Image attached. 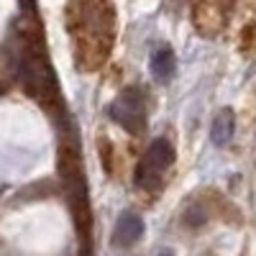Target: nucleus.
I'll use <instances>...</instances> for the list:
<instances>
[{
  "instance_id": "obj_6",
  "label": "nucleus",
  "mask_w": 256,
  "mask_h": 256,
  "mask_svg": "<svg viewBox=\"0 0 256 256\" xmlns=\"http://www.w3.org/2000/svg\"><path fill=\"white\" fill-rule=\"evenodd\" d=\"M24 3H26V6H31V0H24Z\"/></svg>"
},
{
  "instance_id": "obj_4",
  "label": "nucleus",
  "mask_w": 256,
  "mask_h": 256,
  "mask_svg": "<svg viewBox=\"0 0 256 256\" xmlns=\"http://www.w3.org/2000/svg\"><path fill=\"white\" fill-rule=\"evenodd\" d=\"M233 131H236V120H233L230 110H220L216 118H212V128H210V138L216 146H226L233 138Z\"/></svg>"
},
{
  "instance_id": "obj_3",
  "label": "nucleus",
  "mask_w": 256,
  "mask_h": 256,
  "mask_svg": "<svg viewBox=\"0 0 256 256\" xmlns=\"http://www.w3.org/2000/svg\"><path fill=\"white\" fill-rule=\"evenodd\" d=\"M144 233V220L136 216V212H123L116 223V230H113V241L118 246H131L141 238Z\"/></svg>"
},
{
  "instance_id": "obj_1",
  "label": "nucleus",
  "mask_w": 256,
  "mask_h": 256,
  "mask_svg": "<svg viewBox=\"0 0 256 256\" xmlns=\"http://www.w3.org/2000/svg\"><path fill=\"white\" fill-rule=\"evenodd\" d=\"M174 162V148L166 138L152 141V146L146 148V154L136 169V182L144 190H156L162 184V177Z\"/></svg>"
},
{
  "instance_id": "obj_5",
  "label": "nucleus",
  "mask_w": 256,
  "mask_h": 256,
  "mask_svg": "<svg viewBox=\"0 0 256 256\" xmlns=\"http://www.w3.org/2000/svg\"><path fill=\"white\" fill-rule=\"evenodd\" d=\"M174 70H177V62H174L172 49H159V52L152 56V74H154L159 82L172 80Z\"/></svg>"
},
{
  "instance_id": "obj_2",
  "label": "nucleus",
  "mask_w": 256,
  "mask_h": 256,
  "mask_svg": "<svg viewBox=\"0 0 256 256\" xmlns=\"http://www.w3.org/2000/svg\"><path fill=\"white\" fill-rule=\"evenodd\" d=\"M110 118L123 126L128 134H138L141 128H144V105H141V92L136 88L131 90H126L116 102H110V108H108Z\"/></svg>"
}]
</instances>
